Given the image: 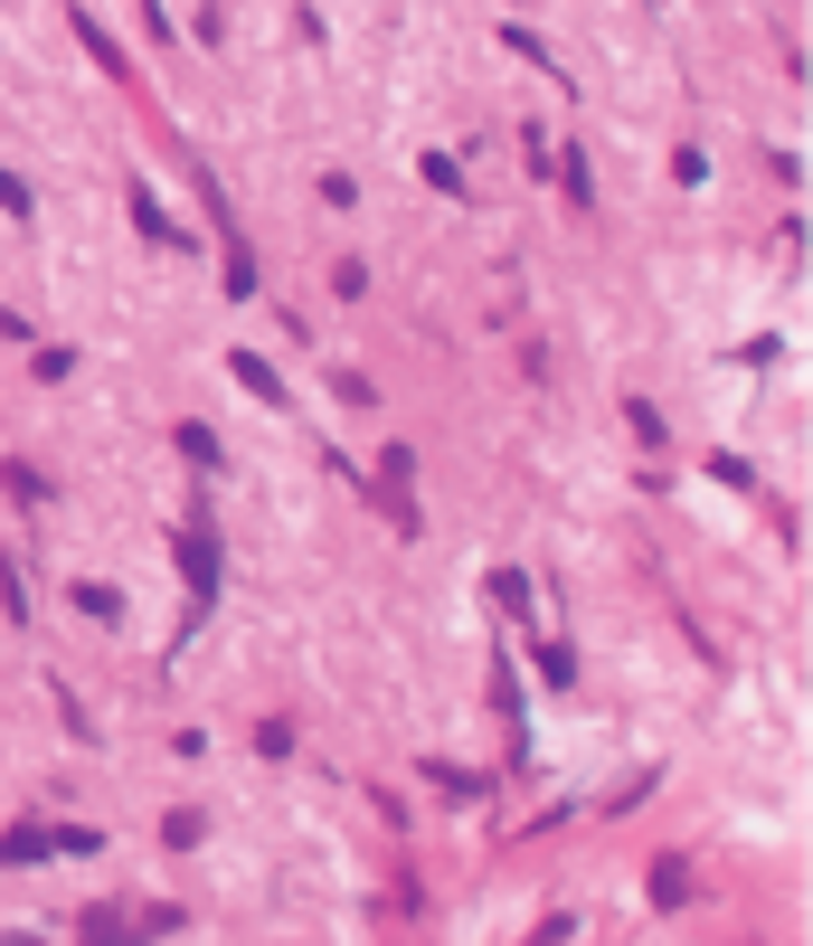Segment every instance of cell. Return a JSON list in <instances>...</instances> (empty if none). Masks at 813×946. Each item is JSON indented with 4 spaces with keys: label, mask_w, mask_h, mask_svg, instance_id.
I'll return each mask as SVG.
<instances>
[{
    "label": "cell",
    "mask_w": 813,
    "mask_h": 946,
    "mask_svg": "<svg viewBox=\"0 0 813 946\" xmlns=\"http://www.w3.org/2000/svg\"><path fill=\"white\" fill-rule=\"evenodd\" d=\"M180 559H189V596L209 606V596H218V549H209V530H199V520L180 530Z\"/></svg>",
    "instance_id": "obj_1"
},
{
    "label": "cell",
    "mask_w": 813,
    "mask_h": 946,
    "mask_svg": "<svg viewBox=\"0 0 813 946\" xmlns=\"http://www.w3.org/2000/svg\"><path fill=\"white\" fill-rule=\"evenodd\" d=\"M133 228H142V237H162V246H171V237H180V228H171V218H162V199H152V189H133Z\"/></svg>",
    "instance_id": "obj_2"
},
{
    "label": "cell",
    "mask_w": 813,
    "mask_h": 946,
    "mask_svg": "<svg viewBox=\"0 0 813 946\" xmlns=\"http://www.w3.org/2000/svg\"><path fill=\"white\" fill-rule=\"evenodd\" d=\"M237 378H246V388H256V398H265V407H284V378H275V370H265V360H237Z\"/></svg>",
    "instance_id": "obj_3"
},
{
    "label": "cell",
    "mask_w": 813,
    "mask_h": 946,
    "mask_svg": "<svg viewBox=\"0 0 813 946\" xmlns=\"http://www.w3.org/2000/svg\"><path fill=\"white\" fill-rule=\"evenodd\" d=\"M76 606H86L95 625H114V615H123V596H114V587H76Z\"/></svg>",
    "instance_id": "obj_4"
},
{
    "label": "cell",
    "mask_w": 813,
    "mask_h": 946,
    "mask_svg": "<svg viewBox=\"0 0 813 946\" xmlns=\"http://www.w3.org/2000/svg\"><path fill=\"white\" fill-rule=\"evenodd\" d=\"M0 209H20V218H29V189H20V180H0Z\"/></svg>",
    "instance_id": "obj_5"
}]
</instances>
